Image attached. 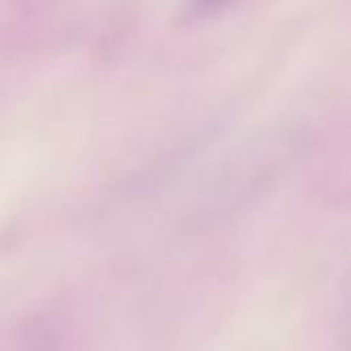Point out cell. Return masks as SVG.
Masks as SVG:
<instances>
[{
    "label": "cell",
    "mask_w": 351,
    "mask_h": 351,
    "mask_svg": "<svg viewBox=\"0 0 351 351\" xmlns=\"http://www.w3.org/2000/svg\"><path fill=\"white\" fill-rule=\"evenodd\" d=\"M197 2V6H202V8H214V6H218V4H222V2H228V0H195Z\"/></svg>",
    "instance_id": "obj_1"
}]
</instances>
